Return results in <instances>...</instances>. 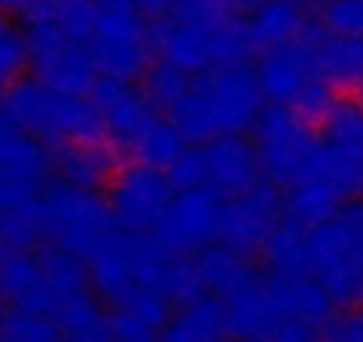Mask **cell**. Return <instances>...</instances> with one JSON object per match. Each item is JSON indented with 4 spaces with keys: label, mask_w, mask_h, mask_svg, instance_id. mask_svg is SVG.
I'll return each instance as SVG.
<instances>
[{
    "label": "cell",
    "mask_w": 363,
    "mask_h": 342,
    "mask_svg": "<svg viewBox=\"0 0 363 342\" xmlns=\"http://www.w3.org/2000/svg\"><path fill=\"white\" fill-rule=\"evenodd\" d=\"M264 111V93L257 72L250 65L214 68L193 79L189 93L182 96L167 121L182 132L186 143H211L218 136H242L257 125Z\"/></svg>",
    "instance_id": "cell-1"
},
{
    "label": "cell",
    "mask_w": 363,
    "mask_h": 342,
    "mask_svg": "<svg viewBox=\"0 0 363 342\" xmlns=\"http://www.w3.org/2000/svg\"><path fill=\"white\" fill-rule=\"evenodd\" d=\"M0 107L11 114V121L22 132L36 136L50 150L68 146V143H107V132H104V121H100L93 100L57 93V89L36 82L33 75H26L11 89H4Z\"/></svg>",
    "instance_id": "cell-2"
},
{
    "label": "cell",
    "mask_w": 363,
    "mask_h": 342,
    "mask_svg": "<svg viewBox=\"0 0 363 342\" xmlns=\"http://www.w3.org/2000/svg\"><path fill=\"white\" fill-rule=\"evenodd\" d=\"M26 40H29V68L36 82L68 96L93 93V86L100 82L93 50L65 36V29L54 18V4L36 0L26 11Z\"/></svg>",
    "instance_id": "cell-3"
},
{
    "label": "cell",
    "mask_w": 363,
    "mask_h": 342,
    "mask_svg": "<svg viewBox=\"0 0 363 342\" xmlns=\"http://www.w3.org/2000/svg\"><path fill=\"white\" fill-rule=\"evenodd\" d=\"M253 132V150L260 157L264 179L278 186H296L303 179H320V136L317 125L289 107H264Z\"/></svg>",
    "instance_id": "cell-4"
},
{
    "label": "cell",
    "mask_w": 363,
    "mask_h": 342,
    "mask_svg": "<svg viewBox=\"0 0 363 342\" xmlns=\"http://www.w3.org/2000/svg\"><path fill=\"white\" fill-rule=\"evenodd\" d=\"M253 72H257L260 93L271 107H289L299 118H306L310 125H317L335 100V89L320 79L317 61L303 36L281 50L260 54Z\"/></svg>",
    "instance_id": "cell-5"
},
{
    "label": "cell",
    "mask_w": 363,
    "mask_h": 342,
    "mask_svg": "<svg viewBox=\"0 0 363 342\" xmlns=\"http://www.w3.org/2000/svg\"><path fill=\"white\" fill-rule=\"evenodd\" d=\"M43 228L54 250H65L79 260H89L118 232L111 207L100 193L65 182H50L43 193Z\"/></svg>",
    "instance_id": "cell-6"
},
{
    "label": "cell",
    "mask_w": 363,
    "mask_h": 342,
    "mask_svg": "<svg viewBox=\"0 0 363 342\" xmlns=\"http://www.w3.org/2000/svg\"><path fill=\"white\" fill-rule=\"evenodd\" d=\"M89 50L100 79L135 82L150 68V22L132 0H96Z\"/></svg>",
    "instance_id": "cell-7"
},
{
    "label": "cell",
    "mask_w": 363,
    "mask_h": 342,
    "mask_svg": "<svg viewBox=\"0 0 363 342\" xmlns=\"http://www.w3.org/2000/svg\"><path fill=\"white\" fill-rule=\"evenodd\" d=\"M320 136V179H328L345 200L363 197V100L335 96L317 121Z\"/></svg>",
    "instance_id": "cell-8"
},
{
    "label": "cell",
    "mask_w": 363,
    "mask_h": 342,
    "mask_svg": "<svg viewBox=\"0 0 363 342\" xmlns=\"http://www.w3.org/2000/svg\"><path fill=\"white\" fill-rule=\"evenodd\" d=\"M171 197H174V186L167 182L164 171L132 160V164L118 167V175L111 179L104 200H107L111 218L121 232L150 236V232H157Z\"/></svg>",
    "instance_id": "cell-9"
},
{
    "label": "cell",
    "mask_w": 363,
    "mask_h": 342,
    "mask_svg": "<svg viewBox=\"0 0 363 342\" xmlns=\"http://www.w3.org/2000/svg\"><path fill=\"white\" fill-rule=\"evenodd\" d=\"M310 278L324 289L335 310L363 307V267L342 218L310 228Z\"/></svg>",
    "instance_id": "cell-10"
},
{
    "label": "cell",
    "mask_w": 363,
    "mask_h": 342,
    "mask_svg": "<svg viewBox=\"0 0 363 342\" xmlns=\"http://www.w3.org/2000/svg\"><path fill=\"white\" fill-rule=\"evenodd\" d=\"M221 207H225V200L211 186L174 189V197H171V204H167L153 236L171 257H196V253H203L207 246L218 243Z\"/></svg>",
    "instance_id": "cell-11"
},
{
    "label": "cell",
    "mask_w": 363,
    "mask_h": 342,
    "mask_svg": "<svg viewBox=\"0 0 363 342\" xmlns=\"http://www.w3.org/2000/svg\"><path fill=\"white\" fill-rule=\"evenodd\" d=\"M100 121H104V132H107V143L125 157V153H135V146L143 143V136L160 121V111L146 100L143 89H135L132 82H118V79H100L89 93Z\"/></svg>",
    "instance_id": "cell-12"
},
{
    "label": "cell",
    "mask_w": 363,
    "mask_h": 342,
    "mask_svg": "<svg viewBox=\"0 0 363 342\" xmlns=\"http://www.w3.org/2000/svg\"><path fill=\"white\" fill-rule=\"evenodd\" d=\"M278 221H281V193L271 182H260L257 189H250L235 200H225L218 243L235 253L253 257L264 250V243Z\"/></svg>",
    "instance_id": "cell-13"
},
{
    "label": "cell",
    "mask_w": 363,
    "mask_h": 342,
    "mask_svg": "<svg viewBox=\"0 0 363 342\" xmlns=\"http://www.w3.org/2000/svg\"><path fill=\"white\" fill-rule=\"evenodd\" d=\"M203 150V167H207V186L221 200H235L264 182L260 157L246 136H218Z\"/></svg>",
    "instance_id": "cell-14"
},
{
    "label": "cell",
    "mask_w": 363,
    "mask_h": 342,
    "mask_svg": "<svg viewBox=\"0 0 363 342\" xmlns=\"http://www.w3.org/2000/svg\"><path fill=\"white\" fill-rule=\"evenodd\" d=\"M121 153L111 143H68V146H54V175L65 186L75 189H93L100 193L104 186H111V179L121 167Z\"/></svg>",
    "instance_id": "cell-15"
},
{
    "label": "cell",
    "mask_w": 363,
    "mask_h": 342,
    "mask_svg": "<svg viewBox=\"0 0 363 342\" xmlns=\"http://www.w3.org/2000/svg\"><path fill=\"white\" fill-rule=\"evenodd\" d=\"M303 40L317 61L320 79L331 89H359L363 86V40L352 36H331L317 22L303 29Z\"/></svg>",
    "instance_id": "cell-16"
},
{
    "label": "cell",
    "mask_w": 363,
    "mask_h": 342,
    "mask_svg": "<svg viewBox=\"0 0 363 342\" xmlns=\"http://www.w3.org/2000/svg\"><path fill=\"white\" fill-rule=\"evenodd\" d=\"M0 167L29 186L47 189L54 182V150L36 136L22 132L4 107H0Z\"/></svg>",
    "instance_id": "cell-17"
},
{
    "label": "cell",
    "mask_w": 363,
    "mask_h": 342,
    "mask_svg": "<svg viewBox=\"0 0 363 342\" xmlns=\"http://www.w3.org/2000/svg\"><path fill=\"white\" fill-rule=\"evenodd\" d=\"M0 303H8L15 310L54 314V296L47 289L40 253H26V250L4 253V260H0Z\"/></svg>",
    "instance_id": "cell-18"
},
{
    "label": "cell",
    "mask_w": 363,
    "mask_h": 342,
    "mask_svg": "<svg viewBox=\"0 0 363 342\" xmlns=\"http://www.w3.org/2000/svg\"><path fill=\"white\" fill-rule=\"evenodd\" d=\"M193 260L200 267V282H203L207 296H214L221 303H228V299H235V296H242V292H250V289H257L264 282L260 267L246 253H235V250H228L221 243L207 246Z\"/></svg>",
    "instance_id": "cell-19"
},
{
    "label": "cell",
    "mask_w": 363,
    "mask_h": 342,
    "mask_svg": "<svg viewBox=\"0 0 363 342\" xmlns=\"http://www.w3.org/2000/svg\"><path fill=\"white\" fill-rule=\"evenodd\" d=\"M242 26H246L250 50L271 54V50H281V47H289L303 36L306 11H303L299 0H267V4L250 11V18Z\"/></svg>",
    "instance_id": "cell-20"
},
{
    "label": "cell",
    "mask_w": 363,
    "mask_h": 342,
    "mask_svg": "<svg viewBox=\"0 0 363 342\" xmlns=\"http://www.w3.org/2000/svg\"><path fill=\"white\" fill-rule=\"evenodd\" d=\"M167 321H171V303L160 292H139L132 303L107 314L114 342H157Z\"/></svg>",
    "instance_id": "cell-21"
},
{
    "label": "cell",
    "mask_w": 363,
    "mask_h": 342,
    "mask_svg": "<svg viewBox=\"0 0 363 342\" xmlns=\"http://www.w3.org/2000/svg\"><path fill=\"white\" fill-rule=\"evenodd\" d=\"M264 282H267V289H271V296H274L281 317L303 321V324H310V328H317V331L335 317L331 299L324 296V289H320L310 275H303V278H267V275H264Z\"/></svg>",
    "instance_id": "cell-22"
},
{
    "label": "cell",
    "mask_w": 363,
    "mask_h": 342,
    "mask_svg": "<svg viewBox=\"0 0 363 342\" xmlns=\"http://www.w3.org/2000/svg\"><path fill=\"white\" fill-rule=\"evenodd\" d=\"M157 342H228L225 303L214 296H203L189 307H178Z\"/></svg>",
    "instance_id": "cell-23"
},
{
    "label": "cell",
    "mask_w": 363,
    "mask_h": 342,
    "mask_svg": "<svg viewBox=\"0 0 363 342\" xmlns=\"http://www.w3.org/2000/svg\"><path fill=\"white\" fill-rule=\"evenodd\" d=\"M349 200L328 182V179H303L296 186L285 189L281 197V214L303 228H317V225H328L331 218H338V211L345 207Z\"/></svg>",
    "instance_id": "cell-24"
},
{
    "label": "cell",
    "mask_w": 363,
    "mask_h": 342,
    "mask_svg": "<svg viewBox=\"0 0 363 342\" xmlns=\"http://www.w3.org/2000/svg\"><path fill=\"white\" fill-rule=\"evenodd\" d=\"M260 257H264L267 278H303V275H310V228H303V225H296L281 214V221L267 236Z\"/></svg>",
    "instance_id": "cell-25"
},
{
    "label": "cell",
    "mask_w": 363,
    "mask_h": 342,
    "mask_svg": "<svg viewBox=\"0 0 363 342\" xmlns=\"http://www.w3.org/2000/svg\"><path fill=\"white\" fill-rule=\"evenodd\" d=\"M225 321H228V335L232 338H271L274 328L285 321L267 282H260L257 289L235 296L225 303Z\"/></svg>",
    "instance_id": "cell-26"
},
{
    "label": "cell",
    "mask_w": 363,
    "mask_h": 342,
    "mask_svg": "<svg viewBox=\"0 0 363 342\" xmlns=\"http://www.w3.org/2000/svg\"><path fill=\"white\" fill-rule=\"evenodd\" d=\"M36 253H40V264H43L47 289H50V296H54V310H57L65 299H72V296H79V292H89L86 260H79V257H72V253H65V250H54V246L36 250Z\"/></svg>",
    "instance_id": "cell-27"
},
{
    "label": "cell",
    "mask_w": 363,
    "mask_h": 342,
    "mask_svg": "<svg viewBox=\"0 0 363 342\" xmlns=\"http://www.w3.org/2000/svg\"><path fill=\"white\" fill-rule=\"evenodd\" d=\"M47 243V228H43V200L36 204H22L0 214V246L4 250H26L36 253Z\"/></svg>",
    "instance_id": "cell-28"
},
{
    "label": "cell",
    "mask_w": 363,
    "mask_h": 342,
    "mask_svg": "<svg viewBox=\"0 0 363 342\" xmlns=\"http://www.w3.org/2000/svg\"><path fill=\"white\" fill-rule=\"evenodd\" d=\"M61 328L54 314L40 310H0V342H61Z\"/></svg>",
    "instance_id": "cell-29"
},
{
    "label": "cell",
    "mask_w": 363,
    "mask_h": 342,
    "mask_svg": "<svg viewBox=\"0 0 363 342\" xmlns=\"http://www.w3.org/2000/svg\"><path fill=\"white\" fill-rule=\"evenodd\" d=\"M26 72H29L26 26H18L11 15H0V93L26 79Z\"/></svg>",
    "instance_id": "cell-30"
},
{
    "label": "cell",
    "mask_w": 363,
    "mask_h": 342,
    "mask_svg": "<svg viewBox=\"0 0 363 342\" xmlns=\"http://www.w3.org/2000/svg\"><path fill=\"white\" fill-rule=\"evenodd\" d=\"M189 86H193V75H186L182 68H174L167 61H153L143 72V93L157 111H171L182 96L189 93Z\"/></svg>",
    "instance_id": "cell-31"
},
{
    "label": "cell",
    "mask_w": 363,
    "mask_h": 342,
    "mask_svg": "<svg viewBox=\"0 0 363 342\" xmlns=\"http://www.w3.org/2000/svg\"><path fill=\"white\" fill-rule=\"evenodd\" d=\"M186 150H189V143L182 139V132H178L171 121H164V118H160V121L143 136V143L135 146V153H132V157H135L139 164L157 167V171H167L182 153H186Z\"/></svg>",
    "instance_id": "cell-32"
},
{
    "label": "cell",
    "mask_w": 363,
    "mask_h": 342,
    "mask_svg": "<svg viewBox=\"0 0 363 342\" xmlns=\"http://www.w3.org/2000/svg\"><path fill=\"white\" fill-rule=\"evenodd\" d=\"M160 296L171 307H189V303L207 296V289L200 282V267H196L193 257H171V264L164 271V282H160Z\"/></svg>",
    "instance_id": "cell-33"
},
{
    "label": "cell",
    "mask_w": 363,
    "mask_h": 342,
    "mask_svg": "<svg viewBox=\"0 0 363 342\" xmlns=\"http://www.w3.org/2000/svg\"><path fill=\"white\" fill-rule=\"evenodd\" d=\"M54 321L61 328V335H82V331H96L107 324V314H104V303L89 292H79L72 299H65L57 310H54Z\"/></svg>",
    "instance_id": "cell-34"
},
{
    "label": "cell",
    "mask_w": 363,
    "mask_h": 342,
    "mask_svg": "<svg viewBox=\"0 0 363 342\" xmlns=\"http://www.w3.org/2000/svg\"><path fill=\"white\" fill-rule=\"evenodd\" d=\"M317 26L331 36L363 40V0H324Z\"/></svg>",
    "instance_id": "cell-35"
},
{
    "label": "cell",
    "mask_w": 363,
    "mask_h": 342,
    "mask_svg": "<svg viewBox=\"0 0 363 342\" xmlns=\"http://www.w3.org/2000/svg\"><path fill=\"white\" fill-rule=\"evenodd\" d=\"M167 182L174 186V189H196V186H207V167H203V150L196 146V150H186L182 153L167 171Z\"/></svg>",
    "instance_id": "cell-36"
},
{
    "label": "cell",
    "mask_w": 363,
    "mask_h": 342,
    "mask_svg": "<svg viewBox=\"0 0 363 342\" xmlns=\"http://www.w3.org/2000/svg\"><path fill=\"white\" fill-rule=\"evenodd\" d=\"M324 342H363V307L335 310V317L320 328Z\"/></svg>",
    "instance_id": "cell-37"
},
{
    "label": "cell",
    "mask_w": 363,
    "mask_h": 342,
    "mask_svg": "<svg viewBox=\"0 0 363 342\" xmlns=\"http://www.w3.org/2000/svg\"><path fill=\"white\" fill-rule=\"evenodd\" d=\"M43 193H47L43 186H29L0 167V214L11 207H22V204H36V200H43Z\"/></svg>",
    "instance_id": "cell-38"
},
{
    "label": "cell",
    "mask_w": 363,
    "mask_h": 342,
    "mask_svg": "<svg viewBox=\"0 0 363 342\" xmlns=\"http://www.w3.org/2000/svg\"><path fill=\"white\" fill-rule=\"evenodd\" d=\"M338 218H342V225H345V232L352 239V253H356V260L363 267V200H349L338 211Z\"/></svg>",
    "instance_id": "cell-39"
},
{
    "label": "cell",
    "mask_w": 363,
    "mask_h": 342,
    "mask_svg": "<svg viewBox=\"0 0 363 342\" xmlns=\"http://www.w3.org/2000/svg\"><path fill=\"white\" fill-rule=\"evenodd\" d=\"M271 342H324V338H320V331H317V328H310V324H303V321L285 317V321L274 328Z\"/></svg>",
    "instance_id": "cell-40"
},
{
    "label": "cell",
    "mask_w": 363,
    "mask_h": 342,
    "mask_svg": "<svg viewBox=\"0 0 363 342\" xmlns=\"http://www.w3.org/2000/svg\"><path fill=\"white\" fill-rule=\"evenodd\" d=\"M132 4L143 11V18H164V15L174 11L178 0H132Z\"/></svg>",
    "instance_id": "cell-41"
},
{
    "label": "cell",
    "mask_w": 363,
    "mask_h": 342,
    "mask_svg": "<svg viewBox=\"0 0 363 342\" xmlns=\"http://www.w3.org/2000/svg\"><path fill=\"white\" fill-rule=\"evenodd\" d=\"M61 342H114V335H111V328L104 324V328H96V331H82V335H65Z\"/></svg>",
    "instance_id": "cell-42"
},
{
    "label": "cell",
    "mask_w": 363,
    "mask_h": 342,
    "mask_svg": "<svg viewBox=\"0 0 363 342\" xmlns=\"http://www.w3.org/2000/svg\"><path fill=\"white\" fill-rule=\"evenodd\" d=\"M36 0H0V15H26Z\"/></svg>",
    "instance_id": "cell-43"
},
{
    "label": "cell",
    "mask_w": 363,
    "mask_h": 342,
    "mask_svg": "<svg viewBox=\"0 0 363 342\" xmlns=\"http://www.w3.org/2000/svg\"><path fill=\"white\" fill-rule=\"evenodd\" d=\"M260 4H267V0H228V11H253Z\"/></svg>",
    "instance_id": "cell-44"
},
{
    "label": "cell",
    "mask_w": 363,
    "mask_h": 342,
    "mask_svg": "<svg viewBox=\"0 0 363 342\" xmlns=\"http://www.w3.org/2000/svg\"><path fill=\"white\" fill-rule=\"evenodd\" d=\"M232 342H271V338H232Z\"/></svg>",
    "instance_id": "cell-45"
},
{
    "label": "cell",
    "mask_w": 363,
    "mask_h": 342,
    "mask_svg": "<svg viewBox=\"0 0 363 342\" xmlns=\"http://www.w3.org/2000/svg\"><path fill=\"white\" fill-rule=\"evenodd\" d=\"M47 4H61V0H47Z\"/></svg>",
    "instance_id": "cell-46"
},
{
    "label": "cell",
    "mask_w": 363,
    "mask_h": 342,
    "mask_svg": "<svg viewBox=\"0 0 363 342\" xmlns=\"http://www.w3.org/2000/svg\"><path fill=\"white\" fill-rule=\"evenodd\" d=\"M0 96H4V93H0Z\"/></svg>",
    "instance_id": "cell-47"
}]
</instances>
